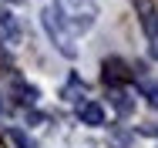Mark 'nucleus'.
<instances>
[{"label":"nucleus","mask_w":158,"mask_h":148,"mask_svg":"<svg viewBox=\"0 0 158 148\" xmlns=\"http://www.w3.org/2000/svg\"><path fill=\"white\" fill-rule=\"evenodd\" d=\"M57 14L71 30H88L94 24V3L91 0H57Z\"/></svg>","instance_id":"nucleus-1"},{"label":"nucleus","mask_w":158,"mask_h":148,"mask_svg":"<svg viewBox=\"0 0 158 148\" xmlns=\"http://www.w3.org/2000/svg\"><path fill=\"white\" fill-rule=\"evenodd\" d=\"M44 30L51 34V40L57 44V51H61L64 57H74V44L64 34V20H61V14H57V7H47L44 10Z\"/></svg>","instance_id":"nucleus-2"},{"label":"nucleus","mask_w":158,"mask_h":148,"mask_svg":"<svg viewBox=\"0 0 158 148\" xmlns=\"http://www.w3.org/2000/svg\"><path fill=\"white\" fill-rule=\"evenodd\" d=\"M125 81H131V71H128V64L121 57H108L104 61V84H125Z\"/></svg>","instance_id":"nucleus-3"},{"label":"nucleus","mask_w":158,"mask_h":148,"mask_svg":"<svg viewBox=\"0 0 158 148\" xmlns=\"http://www.w3.org/2000/svg\"><path fill=\"white\" fill-rule=\"evenodd\" d=\"M77 118L84 121V125H104V108L98 104V101H84V104H77Z\"/></svg>","instance_id":"nucleus-4"},{"label":"nucleus","mask_w":158,"mask_h":148,"mask_svg":"<svg viewBox=\"0 0 158 148\" xmlns=\"http://www.w3.org/2000/svg\"><path fill=\"white\" fill-rule=\"evenodd\" d=\"M111 104H114V111H118V115H131V111H135L131 94H128V91H121V88L111 91Z\"/></svg>","instance_id":"nucleus-5"},{"label":"nucleus","mask_w":158,"mask_h":148,"mask_svg":"<svg viewBox=\"0 0 158 148\" xmlns=\"http://www.w3.org/2000/svg\"><path fill=\"white\" fill-rule=\"evenodd\" d=\"M14 94H17V101H20V104H34V101H37V88L24 84V81H17V84H14Z\"/></svg>","instance_id":"nucleus-6"},{"label":"nucleus","mask_w":158,"mask_h":148,"mask_svg":"<svg viewBox=\"0 0 158 148\" xmlns=\"http://www.w3.org/2000/svg\"><path fill=\"white\" fill-rule=\"evenodd\" d=\"M0 27L7 30V37H10V40H17V37H20V27H17V20H14L7 10H0Z\"/></svg>","instance_id":"nucleus-7"},{"label":"nucleus","mask_w":158,"mask_h":148,"mask_svg":"<svg viewBox=\"0 0 158 148\" xmlns=\"http://www.w3.org/2000/svg\"><path fill=\"white\" fill-rule=\"evenodd\" d=\"M141 91L148 94L152 104H158V81H141Z\"/></svg>","instance_id":"nucleus-8"},{"label":"nucleus","mask_w":158,"mask_h":148,"mask_svg":"<svg viewBox=\"0 0 158 148\" xmlns=\"http://www.w3.org/2000/svg\"><path fill=\"white\" fill-rule=\"evenodd\" d=\"M135 7H138V14H141V20L155 14V10H152V0H135Z\"/></svg>","instance_id":"nucleus-9"},{"label":"nucleus","mask_w":158,"mask_h":148,"mask_svg":"<svg viewBox=\"0 0 158 148\" xmlns=\"http://www.w3.org/2000/svg\"><path fill=\"white\" fill-rule=\"evenodd\" d=\"M14 3H20V0H14Z\"/></svg>","instance_id":"nucleus-10"}]
</instances>
